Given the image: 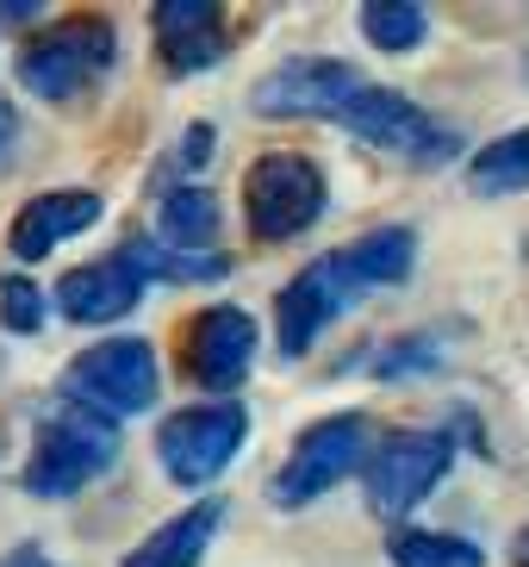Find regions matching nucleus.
I'll use <instances>...</instances> for the list:
<instances>
[{"mask_svg":"<svg viewBox=\"0 0 529 567\" xmlns=\"http://www.w3.org/2000/svg\"><path fill=\"white\" fill-rule=\"evenodd\" d=\"M362 87H367V75L355 63H336V56H287V63H274L256 82L249 106L262 118H331L336 125Z\"/></svg>","mask_w":529,"mask_h":567,"instance_id":"nucleus-10","label":"nucleus"},{"mask_svg":"<svg viewBox=\"0 0 529 567\" xmlns=\"http://www.w3.org/2000/svg\"><path fill=\"white\" fill-rule=\"evenodd\" d=\"M113 462H118V424L56 393L32 417V455L19 467V486L32 499H75L100 474H113Z\"/></svg>","mask_w":529,"mask_h":567,"instance_id":"nucleus-1","label":"nucleus"},{"mask_svg":"<svg viewBox=\"0 0 529 567\" xmlns=\"http://www.w3.org/2000/svg\"><path fill=\"white\" fill-rule=\"evenodd\" d=\"M362 38L386 56H412L431 38V13L417 0H367L362 7Z\"/></svg>","mask_w":529,"mask_h":567,"instance_id":"nucleus-21","label":"nucleus"},{"mask_svg":"<svg viewBox=\"0 0 529 567\" xmlns=\"http://www.w3.org/2000/svg\"><path fill=\"white\" fill-rule=\"evenodd\" d=\"M156 393H163V362H156V350H149L144 337H106V343L75 355L63 374V400L113 417V424L149 412Z\"/></svg>","mask_w":529,"mask_h":567,"instance_id":"nucleus-5","label":"nucleus"},{"mask_svg":"<svg viewBox=\"0 0 529 567\" xmlns=\"http://www.w3.org/2000/svg\"><path fill=\"white\" fill-rule=\"evenodd\" d=\"M13 137H19V113H13V101L0 94V151H13Z\"/></svg>","mask_w":529,"mask_h":567,"instance_id":"nucleus-26","label":"nucleus"},{"mask_svg":"<svg viewBox=\"0 0 529 567\" xmlns=\"http://www.w3.org/2000/svg\"><path fill=\"white\" fill-rule=\"evenodd\" d=\"M331 206V182L312 156L299 151H274V156H256L243 175V218L249 231L262 244H287V237L312 231L318 218Z\"/></svg>","mask_w":529,"mask_h":567,"instance_id":"nucleus-4","label":"nucleus"},{"mask_svg":"<svg viewBox=\"0 0 529 567\" xmlns=\"http://www.w3.org/2000/svg\"><path fill=\"white\" fill-rule=\"evenodd\" d=\"M156 225H163V244L168 250H187V256H206L218 244V225H225V213H218V194L212 187H168L163 206H156Z\"/></svg>","mask_w":529,"mask_h":567,"instance_id":"nucleus-16","label":"nucleus"},{"mask_svg":"<svg viewBox=\"0 0 529 567\" xmlns=\"http://www.w3.org/2000/svg\"><path fill=\"white\" fill-rule=\"evenodd\" d=\"M0 567H56V561H50V555L38 549V543H19L13 555H0Z\"/></svg>","mask_w":529,"mask_h":567,"instance_id":"nucleus-25","label":"nucleus"},{"mask_svg":"<svg viewBox=\"0 0 529 567\" xmlns=\"http://www.w3.org/2000/svg\"><path fill=\"white\" fill-rule=\"evenodd\" d=\"M349 262L362 268L367 287H398L417 262V231L412 225H381V231H367L349 244Z\"/></svg>","mask_w":529,"mask_h":567,"instance_id":"nucleus-19","label":"nucleus"},{"mask_svg":"<svg viewBox=\"0 0 529 567\" xmlns=\"http://www.w3.org/2000/svg\"><path fill=\"white\" fill-rule=\"evenodd\" d=\"M44 7H0V25H38Z\"/></svg>","mask_w":529,"mask_h":567,"instance_id":"nucleus-27","label":"nucleus"},{"mask_svg":"<svg viewBox=\"0 0 529 567\" xmlns=\"http://www.w3.org/2000/svg\"><path fill=\"white\" fill-rule=\"evenodd\" d=\"M517 567H529V530L517 536Z\"/></svg>","mask_w":529,"mask_h":567,"instance_id":"nucleus-28","label":"nucleus"},{"mask_svg":"<svg viewBox=\"0 0 529 567\" xmlns=\"http://www.w3.org/2000/svg\"><path fill=\"white\" fill-rule=\"evenodd\" d=\"M118 63V32L100 13H69L19 51V82L38 101H75Z\"/></svg>","mask_w":529,"mask_h":567,"instance_id":"nucleus-3","label":"nucleus"},{"mask_svg":"<svg viewBox=\"0 0 529 567\" xmlns=\"http://www.w3.org/2000/svg\"><path fill=\"white\" fill-rule=\"evenodd\" d=\"M436 362H443L436 337H398L393 350L374 355V374H381V381H393V374H417V368H436Z\"/></svg>","mask_w":529,"mask_h":567,"instance_id":"nucleus-23","label":"nucleus"},{"mask_svg":"<svg viewBox=\"0 0 529 567\" xmlns=\"http://www.w3.org/2000/svg\"><path fill=\"white\" fill-rule=\"evenodd\" d=\"M455 467V436L448 431H393L381 436L362 462V493L374 517H412L417 505L431 499L443 474Z\"/></svg>","mask_w":529,"mask_h":567,"instance_id":"nucleus-7","label":"nucleus"},{"mask_svg":"<svg viewBox=\"0 0 529 567\" xmlns=\"http://www.w3.org/2000/svg\"><path fill=\"white\" fill-rule=\"evenodd\" d=\"M125 268H132L137 281H168V287H206V281H225L231 275V262L218 250H206V256H187V250H168V244H156V237H132L125 244Z\"/></svg>","mask_w":529,"mask_h":567,"instance_id":"nucleus-17","label":"nucleus"},{"mask_svg":"<svg viewBox=\"0 0 529 567\" xmlns=\"http://www.w3.org/2000/svg\"><path fill=\"white\" fill-rule=\"evenodd\" d=\"M149 25H156V56L175 75H199L225 56V7L212 0H163Z\"/></svg>","mask_w":529,"mask_h":567,"instance_id":"nucleus-14","label":"nucleus"},{"mask_svg":"<svg viewBox=\"0 0 529 567\" xmlns=\"http://www.w3.org/2000/svg\"><path fill=\"white\" fill-rule=\"evenodd\" d=\"M181 144H187V151H181V163H187V168H199L206 156H212V125H194V132H187Z\"/></svg>","mask_w":529,"mask_h":567,"instance_id":"nucleus-24","label":"nucleus"},{"mask_svg":"<svg viewBox=\"0 0 529 567\" xmlns=\"http://www.w3.org/2000/svg\"><path fill=\"white\" fill-rule=\"evenodd\" d=\"M367 450H374V424H367V412L318 417L312 431H299V443L287 450V462L274 467L268 499L281 505V512H305V505H318L324 493H336L349 474H362Z\"/></svg>","mask_w":529,"mask_h":567,"instance_id":"nucleus-2","label":"nucleus"},{"mask_svg":"<svg viewBox=\"0 0 529 567\" xmlns=\"http://www.w3.org/2000/svg\"><path fill=\"white\" fill-rule=\"evenodd\" d=\"M336 125L355 132L362 144H374V151H386V156H405V163H417V168H436V163H448V156L461 151V132H455V125L431 118L412 94L381 87V82H367Z\"/></svg>","mask_w":529,"mask_h":567,"instance_id":"nucleus-9","label":"nucleus"},{"mask_svg":"<svg viewBox=\"0 0 529 567\" xmlns=\"http://www.w3.org/2000/svg\"><path fill=\"white\" fill-rule=\"evenodd\" d=\"M467 187H474L480 200L523 194V187H529V125H517V132L480 144V151H474V163H467Z\"/></svg>","mask_w":529,"mask_h":567,"instance_id":"nucleus-18","label":"nucleus"},{"mask_svg":"<svg viewBox=\"0 0 529 567\" xmlns=\"http://www.w3.org/2000/svg\"><path fill=\"white\" fill-rule=\"evenodd\" d=\"M218 524H225V499H194L187 512L156 524V530L125 555V567H199L206 549H212Z\"/></svg>","mask_w":529,"mask_h":567,"instance_id":"nucleus-15","label":"nucleus"},{"mask_svg":"<svg viewBox=\"0 0 529 567\" xmlns=\"http://www.w3.org/2000/svg\"><path fill=\"white\" fill-rule=\"evenodd\" d=\"M100 194H87V187H44V194H32V200L19 206L13 231H7V250L19 256V262H44L56 244H69V237H82L87 225H100Z\"/></svg>","mask_w":529,"mask_h":567,"instance_id":"nucleus-12","label":"nucleus"},{"mask_svg":"<svg viewBox=\"0 0 529 567\" xmlns=\"http://www.w3.org/2000/svg\"><path fill=\"white\" fill-rule=\"evenodd\" d=\"M367 293H374V287L362 281V268L349 262V250L305 262L293 281L281 287V300H274V337H281V355L299 362V355L312 350L343 312H355Z\"/></svg>","mask_w":529,"mask_h":567,"instance_id":"nucleus-8","label":"nucleus"},{"mask_svg":"<svg viewBox=\"0 0 529 567\" xmlns=\"http://www.w3.org/2000/svg\"><path fill=\"white\" fill-rule=\"evenodd\" d=\"M249 436V412L243 400H206V405H181V412L163 417V431H156V462L175 486L199 493V486H212L225 467L237 462Z\"/></svg>","mask_w":529,"mask_h":567,"instance_id":"nucleus-6","label":"nucleus"},{"mask_svg":"<svg viewBox=\"0 0 529 567\" xmlns=\"http://www.w3.org/2000/svg\"><path fill=\"white\" fill-rule=\"evenodd\" d=\"M0 324L13 337H38L44 331V293H38L32 281H13V275H7V281H0Z\"/></svg>","mask_w":529,"mask_h":567,"instance_id":"nucleus-22","label":"nucleus"},{"mask_svg":"<svg viewBox=\"0 0 529 567\" xmlns=\"http://www.w3.org/2000/svg\"><path fill=\"white\" fill-rule=\"evenodd\" d=\"M50 300H56V312H63L69 324H113V318L137 312L144 281L125 268V256H100V262L69 268Z\"/></svg>","mask_w":529,"mask_h":567,"instance_id":"nucleus-13","label":"nucleus"},{"mask_svg":"<svg viewBox=\"0 0 529 567\" xmlns=\"http://www.w3.org/2000/svg\"><path fill=\"white\" fill-rule=\"evenodd\" d=\"M256 318L243 306H206L181 324V368L187 381L218 393V400H231L237 386L249 381V368H256Z\"/></svg>","mask_w":529,"mask_h":567,"instance_id":"nucleus-11","label":"nucleus"},{"mask_svg":"<svg viewBox=\"0 0 529 567\" xmlns=\"http://www.w3.org/2000/svg\"><path fill=\"white\" fill-rule=\"evenodd\" d=\"M386 561L393 567H486V549L448 530H393L386 536Z\"/></svg>","mask_w":529,"mask_h":567,"instance_id":"nucleus-20","label":"nucleus"}]
</instances>
